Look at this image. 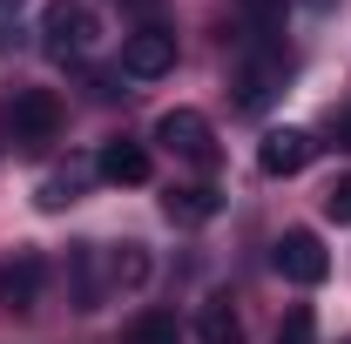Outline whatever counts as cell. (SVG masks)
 <instances>
[{
	"label": "cell",
	"mask_w": 351,
	"mask_h": 344,
	"mask_svg": "<svg viewBox=\"0 0 351 344\" xmlns=\"http://www.w3.org/2000/svg\"><path fill=\"white\" fill-rule=\"evenodd\" d=\"M338 142H345V149H351V108H345V115H338Z\"/></svg>",
	"instance_id": "19"
},
{
	"label": "cell",
	"mask_w": 351,
	"mask_h": 344,
	"mask_svg": "<svg viewBox=\"0 0 351 344\" xmlns=\"http://www.w3.org/2000/svg\"><path fill=\"white\" fill-rule=\"evenodd\" d=\"M95 263H101V250H95V243H82V250H75V304H82V310H95V304H101V291H108Z\"/></svg>",
	"instance_id": "12"
},
{
	"label": "cell",
	"mask_w": 351,
	"mask_h": 344,
	"mask_svg": "<svg viewBox=\"0 0 351 344\" xmlns=\"http://www.w3.org/2000/svg\"><path fill=\"white\" fill-rule=\"evenodd\" d=\"M243 21H250V41H277L284 34V0H243Z\"/></svg>",
	"instance_id": "14"
},
{
	"label": "cell",
	"mask_w": 351,
	"mask_h": 344,
	"mask_svg": "<svg viewBox=\"0 0 351 344\" xmlns=\"http://www.w3.org/2000/svg\"><path fill=\"white\" fill-rule=\"evenodd\" d=\"M270 263H277V277H291V284H324V277H331V257H324V243H317L311 230H284L277 250H270Z\"/></svg>",
	"instance_id": "4"
},
{
	"label": "cell",
	"mask_w": 351,
	"mask_h": 344,
	"mask_svg": "<svg viewBox=\"0 0 351 344\" xmlns=\"http://www.w3.org/2000/svg\"><path fill=\"white\" fill-rule=\"evenodd\" d=\"M311 149H317V142H311L304 129H270V135H263V149H257V169L263 175H298L311 162Z\"/></svg>",
	"instance_id": "8"
},
{
	"label": "cell",
	"mask_w": 351,
	"mask_h": 344,
	"mask_svg": "<svg viewBox=\"0 0 351 344\" xmlns=\"http://www.w3.org/2000/svg\"><path fill=\"white\" fill-rule=\"evenodd\" d=\"M122 344H182V331H176L169 310H142L129 331H122Z\"/></svg>",
	"instance_id": "13"
},
{
	"label": "cell",
	"mask_w": 351,
	"mask_h": 344,
	"mask_svg": "<svg viewBox=\"0 0 351 344\" xmlns=\"http://www.w3.org/2000/svg\"><path fill=\"white\" fill-rule=\"evenodd\" d=\"M47 291V257L41 250H14V257L0 263V304L7 310H34Z\"/></svg>",
	"instance_id": "5"
},
{
	"label": "cell",
	"mask_w": 351,
	"mask_h": 344,
	"mask_svg": "<svg viewBox=\"0 0 351 344\" xmlns=\"http://www.w3.org/2000/svg\"><path fill=\"white\" fill-rule=\"evenodd\" d=\"M345 344H351V338H345Z\"/></svg>",
	"instance_id": "20"
},
{
	"label": "cell",
	"mask_w": 351,
	"mask_h": 344,
	"mask_svg": "<svg viewBox=\"0 0 351 344\" xmlns=\"http://www.w3.org/2000/svg\"><path fill=\"white\" fill-rule=\"evenodd\" d=\"M176 68V34L169 27H135L122 34V75L129 82H162Z\"/></svg>",
	"instance_id": "3"
},
{
	"label": "cell",
	"mask_w": 351,
	"mask_h": 344,
	"mask_svg": "<svg viewBox=\"0 0 351 344\" xmlns=\"http://www.w3.org/2000/svg\"><path fill=\"white\" fill-rule=\"evenodd\" d=\"M217 210H223V196L210 189V182H189V189H169V196H162V216H169V223H182V230L210 223Z\"/></svg>",
	"instance_id": "10"
},
{
	"label": "cell",
	"mask_w": 351,
	"mask_h": 344,
	"mask_svg": "<svg viewBox=\"0 0 351 344\" xmlns=\"http://www.w3.org/2000/svg\"><path fill=\"white\" fill-rule=\"evenodd\" d=\"M277 88H284V61H277V54L243 61V68H237V108H250V115H257V108H270V95H277Z\"/></svg>",
	"instance_id": "9"
},
{
	"label": "cell",
	"mask_w": 351,
	"mask_h": 344,
	"mask_svg": "<svg viewBox=\"0 0 351 344\" xmlns=\"http://www.w3.org/2000/svg\"><path fill=\"white\" fill-rule=\"evenodd\" d=\"M95 34H101V21H95V7L88 0H54L41 14V47L47 61H82L88 47H95Z\"/></svg>",
	"instance_id": "1"
},
{
	"label": "cell",
	"mask_w": 351,
	"mask_h": 344,
	"mask_svg": "<svg viewBox=\"0 0 351 344\" xmlns=\"http://www.w3.org/2000/svg\"><path fill=\"white\" fill-rule=\"evenodd\" d=\"M156 142H169L176 156H189V162H217V135H210V122L196 108H169L156 122Z\"/></svg>",
	"instance_id": "6"
},
{
	"label": "cell",
	"mask_w": 351,
	"mask_h": 344,
	"mask_svg": "<svg viewBox=\"0 0 351 344\" xmlns=\"http://www.w3.org/2000/svg\"><path fill=\"white\" fill-rule=\"evenodd\" d=\"M196 338L203 344H243V317H237L223 297H210L203 310H196Z\"/></svg>",
	"instance_id": "11"
},
{
	"label": "cell",
	"mask_w": 351,
	"mask_h": 344,
	"mask_svg": "<svg viewBox=\"0 0 351 344\" xmlns=\"http://www.w3.org/2000/svg\"><path fill=\"white\" fill-rule=\"evenodd\" d=\"M95 175H101V182H115V189H135V182H149V149L129 142V135H115V142H101Z\"/></svg>",
	"instance_id": "7"
},
{
	"label": "cell",
	"mask_w": 351,
	"mask_h": 344,
	"mask_svg": "<svg viewBox=\"0 0 351 344\" xmlns=\"http://www.w3.org/2000/svg\"><path fill=\"white\" fill-rule=\"evenodd\" d=\"M317 338V324H311V310H291L284 324H277V344H311Z\"/></svg>",
	"instance_id": "17"
},
{
	"label": "cell",
	"mask_w": 351,
	"mask_h": 344,
	"mask_svg": "<svg viewBox=\"0 0 351 344\" xmlns=\"http://www.w3.org/2000/svg\"><path fill=\"white\" fill-rule=\"evenodd\" d=\"M142 277H149V250H142V243H122V250H115V257H108V284H142Z\"/></svg>",
	"instance_id": "15"
},
{
	"label": "cell",
	"mask_w": 351,
	"mask_h": 344,
	"mask_svg": "<svg viewBox=\"0 0 351 344\" xmlns=\"http://www.w3.org/2000/svg\"><path fill=\"white\" fill-rule=\"evenodd\" d=\"M0 115H7L14 142H54V129H61V101L47 88H14Z\"/></svg>",
	"instance_id": "2"
},
{
	"label": "cell",
	"mask_w": 351,
	"mask_h": 344,
	"mask_svg": "<svg viewBox=\"0 0 351 344\" xmlns=\"http://www.w3.org/2000/svg\"><path fill=\"white\" fill-rule=\"evenodd\" d=\"M75 196H82V169H54V175L41 182V196H34V203H41V210H68Z\"/></svg>",
	"instance_id": "16"
},
{
	"label": "cell",
	"mask_w": 351,
	"mask_h": 344,
	"mask_svg": "<svg viewBox=\"0 0 351 344\" xmlns=\"http://www.w3.org/2000/svg\"><path fill=\"white\" fill-rule=\"evenodd\" d=\"M324 216H331V223H351V175H338V182L324 189Z\"/></svg>",
	"instance_id": "18"
}]
</instances>
